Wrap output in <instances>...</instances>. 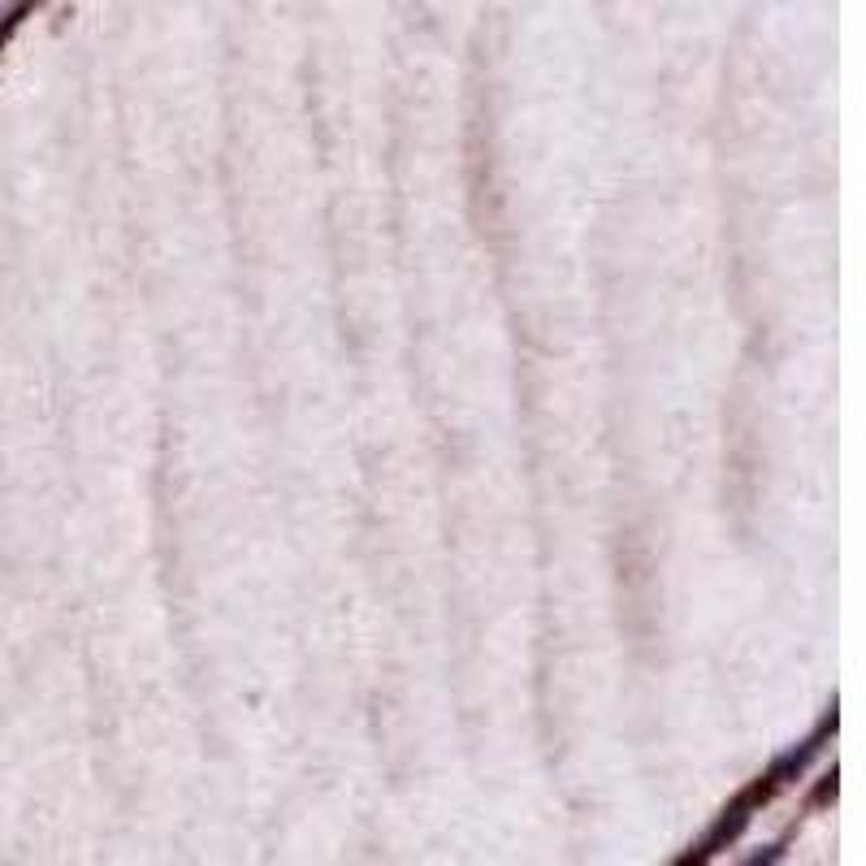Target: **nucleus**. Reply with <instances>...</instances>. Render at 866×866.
Instances as JSON below:
<instances>
[]
</instances>
